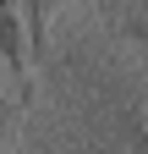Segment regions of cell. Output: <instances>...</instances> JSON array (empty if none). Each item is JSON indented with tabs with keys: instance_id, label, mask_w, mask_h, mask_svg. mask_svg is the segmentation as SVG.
I'll use <instances>...</instances> for the list:
<instances>
[{
	"instance_id": "cell-3",
	"label": "cell",
	"mask_w": 148,
	"mask_h": 154,
	"mask_svg": "<svg viewBox=\"0 0 148 154\" xmlns=\"http://www.w3.org/2000/svg\"><path fill=\"white\" fill-rule=\"evenodd\" d=\"M11 110H16V99L6 94V83H0V127H11Z\"/></svg>"
},
{
	"instance_id": "cell-2",
	"label": "cell",
	"mask_w": 148,
	"mask_h": 154,
	"mask_svg": "<svg viewBox=\"0 0 148 154\" xmlns=\"http://www.w3.org/2000/svg\"><path fill=\"white\" fill-rule=\"evenodd\" d=\"M55 6L61 0H22V11H28V44H33V61L49 50V28H55Z\"/></svg>"
},
{
	"instance_id": "cell-1",
	"label": "cell",
	"mask_w": 148,
	"mask_h": 154,
	"mask_svg": "<svg viewBox=\"0 0 148 154\" xmlns=\"http://www.w3.org/2000/svg\"><path fill=\"white\" fill-rule=\"evenodd\" d=\"M0 66L16 83V105H28L33 99V44H28L22 0H0Z\"/></svg>"
}]
</instances>
